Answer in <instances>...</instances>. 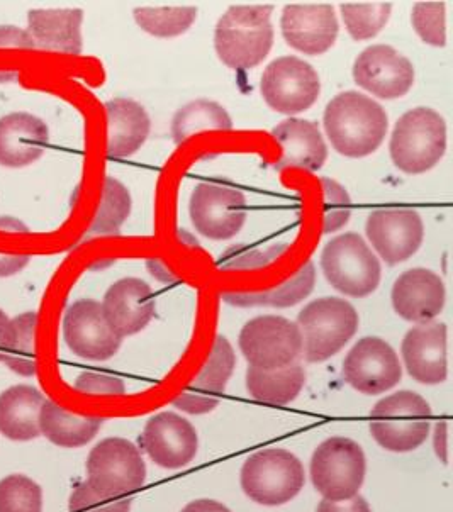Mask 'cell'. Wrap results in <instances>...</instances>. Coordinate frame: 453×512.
<instances>
[{
	"label": "cell",
	"instance_id": "6da1fadb",
	"mask_svg": "<svg viewBox=\"0 0 453 512\" xmlns=\"http://www.w3.org/2000/svg\"><path fill=\"white\" fill-rule=\"evenodd\" d=\"M323 126L333 150L347 158H365L386 140L389 117L369 95L347 90L328 102Z\"/></svg>",
	"mask_w": 453,
	"mask_h": 512
},
{
	"label": "cell",
	"instance_id": "7a4b0ae2",
	"mask_svg": "<svg viewBox=\"0 0 453 512\" xmlns=\"http://www.w3.org/2000/svg\"><path fill=\"white\" fill-rule=\"evenodd\" d=\"M274 6H231L214 29V50L231 70H252L270 55L274 46Z\"/></svg>",
	"mask_w": 453,
	"mask_h": 512
},
{
	"label": "cell",
	"instance_id": "3957f363",
	"mask_svg": "<svg viewBox=\"0 0 453 512\" xmlns=\"http://www.w3.org/2000/svg\"><path fill=\"white\" fill-rule=\"evenodd\" d=\"M447 151V123L440 112L416 107L404 112L392 129L389 153L394 167L421 175L437 167Z\"/></svg>",
	"mask_w": 453,
	"mask_h": 512
},
{
	"label": "cell",
	"instance_id": "277c9868",
	"mask_svg": "<svg viewBox=\"0 0 453 512\" xmlns=\"http://www.w3.org/2000/svg\"><path fill=\"white\" fill-rule=\"evenodd\" d=\"M296 324L304 358L309 363H323L357 334L360 318L357 309L342 297H321L299 312Z\"/></svg>",
	"mask_w": 453,
	"mask_h": 512
},
{
	"label": "cell",
	"instance_id": "5b68a950",
	"mask_svg": "<svg viewBox=\"0 0 453 512\" xmlns=\"http://www.w3.org/2000/svg\"><path fill=\"white\" fill-rule=\"evenodd\" d=\"M431 406L411 390H399L382 399L370 412V433L384 450L408 453L430 435Z\"/></svg>",
	"mask_w": 453,
	"mask_h": 512
},
{
	"label": "cell",
	"instance_id": "8992f818",
	"mask_svg": "<svg viewBox=\"0 0 453 512\" xmlns=\"http://www.w3.org/2000/svg\"><path fill=\"white\" fill-rule=\"evenodd\" d=\"M321 268L333 289L353 299L369 297L381 285V260L357 233L333 238L321 253Z\"/></svg>",
	"mask_w": 453,
	"mask_h": 512
},
{
	"label": "cell",
	"instance_id": "52a82bcc",
	"mask_svg": "<svg viewBox=\"0 0 453 512\" xmlns=\"http://www.w3.org/2000/svg\"><path fill=\"white\" fill-rule=\"evenodd\" d=\"M241 489L260 506H284L301 492L306 474L301 460L282 448L253 453L241 467Z\"/></svg>",
	"mask_w": 453,
	"mask_h": 512
},
{
	"label": "cell",
	"instance_id": "ba28073f",
	"mask_svg": "<svg viewBox=\"0 0 453 512\" xmlns=\"http://www.w3.org/2000/svg\"><path fill=\"white\" fill-rule=\"evenodd\" d=\"M367 472V460L357 441L333 436L314 450L311 480L325 501L342 502L358 496Z\"/></svg>",
	"mask_w": 453,
	"mask_h": 512
},
{
	"label": "cell",
	"instance_id": "9c48e42d",
	"mask_svg": "<svg viewBox=\"0 0 453 512\" xmlns=\"http://www.w3.org/2000/svg\"><path fill=\"white\" fill-rule=\"evenodd\" d=\"M146 482V463L138 446L124 438H107L87 458V484L97 494L126 497Z\"/></svg>",
	"mask_w": 453,
	"mask_h": 512
},
{
	"label": "cell",
	"instance_id": "30bf717a",
	"mask_svg": "<svg viewBox=\"0 0 453 512\" xmlns=\"http://www.w3.org/2000/svg\"><path fill=\"white\" fill-rule=\"evenodd\" d=\"M260 92L272 111L296 116L316 104L321 94V80L308 62L297 56H280L265 68Z\"/></svg>",
	"mask_w": 453,
	"mask_h": 512
},
{
	"label": "cell",
	"instance_id": "8fae6325",
	"mask_svg": "<svg viewBox=\"0 0 453 512\" xmlns=\"http://www.w3.org/2000/svg\"><path fill=\"white\" fill-rule=\"evenodd\" d=\"M240 350L250 367L277 370L297 363L302 336L296 323L282 316H258L240 331Z\"/></svg>",
	"mask_w": 453,
	"mask_h": 512
},
{
	"label": "cell",
	"instance_id": "7c38bea8",
	"mask_svg": "<svg viewBox=\"0 0 453 512\" xmlns=\"http://www.w3.org/2000/svg\"><path fill=\"white\" fill-rule=\"evenodd\" d=\"M189 214L202 236L213 241L231 240L247 221V199L240 190L202 182L192 192Z\"/></svg>",
	"mask_w": 453,
	"mask_h": 512
},
{
	"label": "cell",
	"instance_id": "4fadbf2b",
	"mask_svg": "<svg viewBox=\"0 0 453 512\" xmlns=\"http://www.w3.org/2000/svg\"><path fill=\"white\" fill-rule=\"evenodd\" d=\"M343 379L360 394L379 396L401 382L403 367L398 353L387 341L367 336L348 351L343 362Z\"/></svg>",
	"mask_w": 453,
	"mask_h": 512
},
{
	"label": "cell",
	"instance_id": "5bb4252c",
	"mask_svg": "<svg viewBox=\"0 0 453 512\" xmlns=\"http://www.w3.org/2000/svg\"><path fill=\"white\" fill-rule=\"evenodd\" d=\"M365 234L381 260L394 267L408 262L420 250L425 240V224L414 209L384 207L367 218Z\"/></svg>",
	"mask_w": 453,
	"mask_h": 512
},
{
	"label": "cell",
	"instance_id": "9a60e30c",
	"mask_svg": "<svg viewBox=\"0 0 453 512\" xmlns=\"http://www.w3.org/2000/svg\"><path fill=\"white\" fill-rule=\"evenodd\" d=\"M352 73L360 89L386 101L408 94L416 78L411 60L389 45L365 48L353 63Z\"/></svg>",
	"mask_w": 453,
	"mask_h": 512
},
{
	"label": "cell",
	"instance_id": "2e32d148",
	"mask_svg": "<svg viewBox=\"0 0 453 512\" xmlns=\"http://www.w3.org/2000/svg\"><path fill=\"white\" fill-rule=\"evenodd\" d=\"M63 336L77 357L94 362L109 360L123 345V338L107 323L101 302L92 299H82L68 307Z\"/></svg>",
	"mask_w": 453,
	"mask_h": 512
},
{
	"label": "cell",
	"instance_id": "e0dca14e",
	"mask_svg": "<svg viewBox=\"0 0 453 512\" xmlns=\"http://www.w3.org/2000/svg\"><path fill=\"white\" fill-rule=\"evenodd\" d=\"M287 45L304 55H325L335 46L340 23L331 4H287L280 16Z\"/></svg>",
	"mask_w": 453,
	"mask_h": 512
},
{
	"label": "cell",
	"instance_id": "ac0fdd59",
	"mask_svg": "<svg viewBox=\"0 0 453 512\" xmlns=\"http://www.w3.org/2000/svg\"><path fill=\"white\" fill-rule=\"evenodd\" d=\"M146 455L158 467L179 470L194 462L199 436L187 419L175 412H158L146 423L141 438Z\"/></svg>",
	"mask_w": 453,
	"mask_h": 512
},
{
	"label": "cell",
	"instance_id": "d6986e66",
	"mask_svg": "<svg viewBox=\"0 0 453 512\" xmlns=\"http://www.w3.org/2000/svg\"><path fill=\"white\" fill-rule=\"evenodd\" d=\"M235 367V350L228 338L219 334L201 372L197 373L196 379L187 385V389L180 396L175 397L174 406L192 416L214 411L224 396V390L235 372Z\"/></svg>",
	"mask_w": 453,
	"mask_h": 512
},
{
	"label": "cell",
	"instance_id": "ffe728a7",
	"mask_svg": "<svg viewBox=\"0 0 453 512\" xmlns=\"http://www.w3.org/2000/svg\"><path fill=\"white\" fill-rule=\"evenodd\" d=\"M391 301L399 318L409 323H428L442 314L447 289L442 277L428 268H411L392 285Z\"/></svg>",
	"mask_w": 453,
	"mask_h": 512
},
{
	"label": "cell",
	"instance_id": "44dd1931",
	"mask_svg": "<svg viewBox=\"0 0 453 512\" xmlns=\"http://www.w3.org/2000/svg\"><path fill=\"white\" fill-rule=\"evenodd\" d=\"M401 353L406 370L416 382L442 384L448 375L447 324H416L404 336Z\"/></svg>",
	"mask_w": 453,
	"mask_h": 512
},
{
	"label": "cell",
	"instance_id": "7402d4cb",
	"mask_svg": "<svg viewBox=\"0 0 453 512\" xmlns=\"http://www.w3.org/2000/svg\"><path fill=\"white\" fill-rule=\"evenodd\" d=\"M102 311L107 323L124 340L141 333L155 316L153 290L145 280L135 277L118 280L104 295Z\"/></svg>",
	"mask_w": 453,
	"mask_h": 512
},
{
	"label": "cell",
	"instance_id": "603a6c76",
	"mask_svg": "<svg viewBox=\"0 0 453 512\" xmlns=\"http://www.w3.org/2000/svg\"><path fill=\"white\" fill-rule=\"evenodd\" d=\"M274 140L282 146L275 168H302L308 172H319L328 160V145L319 126L306 119L289 117L272 129Z\"/></svg>",
	"mask_w": 453,
	"mask_h": 512
},
{
	"label": "cell",
	"instance_id": "cb8c5ba5",
	"mask_svg": "<svg viewBox=\"0 0 453 512\" xmlns=\"http://www.w3.org/2000/svg\"><path fill=\"white\" fill-rule=\"evenodd\" d=\"M50 141L48 126L28 112H12L0 119V165L28 167L40 160Z\"/></svg>",
	"mask_w": 453,
	"mask_h": 512
},
{
	"label": "cell",
	"instance_id": "d4e9b609",
	"mask_svg": "<svg viewBox=\"0 0 453 512\" xmlns=\"http://www.w3.org/2000/svg\"><path fill=\"white\" fill-rule=\"evenodd\" d=\"M82 23L80 9H34L28 14V33L34 48L77 56L84 48Z\"/></svg>",
	"mask_w": 453,
	"mask_h": 512
},
{
	"label": "cell",
	"instance_id": "484cf974",
	"mask_svg": "<svg viewBox=\"0 0 453 512\" xmlns=\"http://www.w3.org/2000/svg\"><path fill=\"white\" fill-rule=\"evenodd\" d=\"M107 156L112 160L135 155L145 145L151 131V119L145 107L133 99L106 102Z\"/></svg>",
	"mask_w": 453,
	"mask_h": 512
},
{
	"label": "cell",
	"instance_id": "4316f807",
	"mask_svg": "<svg viewBox=\"0 0 453 512\" xmlns=\"http://www.w3.org/2000/svg\"><path fill=\"white\" fill-rule=\"evenodd\" d=\"M45 397L31 385H16L0 394V433L12 441L38 438Z\"/></svg>",
	"mask_w": 453,
	"mask_h": 512
},
{
	"label": "cell",
	"instance_id": "83f0119b",
	"mask_svg": "<svg viewBox=\"0 0 453 512\" xmlns=\"http://www.w3.org/2000/svg\"><path fill=\"white\" fill-rule=\"evenodd\" d=\"M104 419L79 416L65 411L56 402L45 401L40 416L41 435L62 448H80L96 438Z\"/></svg>",
	"mask_w": 453,
	"mask_h": 512
},
{
	"label": "cell",
	"instance_id": "f1b7e54d",
	"mask_svg": "<svg viewBox=\"0 0 453 512\" xmlns=\"http://www.w3.org/2000/svg\"><path fill=\"white\" fill-rule=\"evenodd\" d=\"M316 285V268L314 263H304L292 279L280 287L265 292H224L221 297L226 304L235 307L269 306L277 309L296 306L311 295Z\"/></svg>",
	"mask_w": 453,
	"mask_h": 512
},
{
	"label": "cell",
	"instance_id": "f546056e",
	"mask_svg": "<svg viewBox=\"0 0 453 512\" xmlns=\"http://www.w3.org/2000/svg\"><path fill=\"white\" fill-rule=\"evenodd\" d=\"M306 384V372L301 363H292L289 367L277 370H260L248 367L247 390L248 394L258 402L284 406L296 401Z\"/></svg>",
	"mask_w": 453,
	"mask_h": 512
},
{
	"label": "cell",
	"instance_id": "4dcf8cb0",
	"mask_svg": "<svg viewBox=\"0 0 453 512\" xmlns=\"http://www.w3.org/2000/svg\"><path fill=\"white\" fill-rule=\"evenodd\" d=\"M233 119L218 102L197 99L180 107L172 119V138L175 145H182L197 134L213 131H231Z\"/></svg>",
	"mask_w": 453,
	"mask_h": 512
},
{
	"label": "cell",
	"instance_id": "1f68e13d",
	"mask_svg": "<svg viewBox=\"0 0 453 512\" xmlns=\"http://www.w3.org/2000/svg\"><path fill=\"white\" fill-rule=\"evenodd\" d=\"M197 7H136V24L155 38H177L196 23Z\"/></svg>",
	"mask_w": 453,
	"mask_h": 512
},
{
	"label": "cell",
	"instance_id": "d6a6232c",
	"mask_svg": "<svg viewBox=\"0 0 453 512\" xmlns=\"http://www.w3.org/2000/svg\"><path fill=\"white\" fill-rule=\"evenodd\" d=\"M343 23L355 41H367L386 28L392 14L391 2H345L340 6Z\"/></svg>",
	"mask_w": 453,
	"mask_h": 512
},
{
	"label": "cell",
	"instance_id": "836d02e7",
	"mask_svg": "<svg viewBox=\"0 0 453 512\" xmlns=\"http://www.w3.org/2000/svg\"><path fill=\"white\" fill-rule=\"evenodd\" d=\"M131 194L119 180L106 177L102 189L101 206L92 223V234H118L131 214Z\"/></svg>",
	"mask_w": 453,
	"mask_h": 512
},
{
	"label": "cell",
	"instance_id": "e575fe53",
	"mask_svg": "<svg viewBox=\"0 0 453 512\" xmlns=\"http://www.w3.org/2000/svg\"><path fill=\"white\" fill-rule=\"evenodd\" d=\"M14 340L11 348L7 351L4 363L11 368L12 372L19 373L23 377H33L36 372V362H34V333H36V324H38V314L36 312H24L17 316L14 321Z\"/></svg>",
	"mask_w": 453,
	"mask_h": 512
},
{
	"label": "cell",
	"instance_id": "d590c367",
	"mask_svg": "<svg viewBox=\"0 0 453 512\" xmlns=\"http://www.w3.org/2000/svg\"><path fill=\"white\" fill-rule=\"evenodd\" d=\"M0 512H43V490L26 475L0 480Z\"/></svg>",
	"mask_w": 453,
	"mask_h": 512
},
{
	"label": "cell",
	"instance_id": "8d00e7d4",
	"mask_svg": "<svg viewBox=\"0 0 453 512\" xmlns=\"http://www.w3.org/2000/svg\"><path fill=\"white\" fill-rule=\"evenodd\" d=\"M414 31L426 45L447 46V6L445 2H418L411 11Z\"/></svg>",
	"mask_w": 453,
	"mask_h": 512
},
{
	"label": "cell",
	"instance_id": "74e56055",
	"mask_svg": "<svg viewBox=\"0 0 453 512\" xmlns=\"http://www.w3.org/2000/svg\"><path fill=\"white\" fill-rule=\"evenodd\" d=\"M319 182H321L323 194H325L323 233H336L345 228L352 218V199H350L347 189L342 184H338L336 180L323 177V179H319Z\"/></svg>",
	"mask_w": 453,
	"mask_h": 512
},
{
	"label": "cell",
	"instance_id": "f35d334b",
	"mask_svg": "<svg viewBox=\"0 0 453 512\" xmlns=\"http://www.w3.org/2000/svg\"><path fill=\"white\" fill-rule=\"evenodd\" d=\"M133 501L126 497L97 494L87 482L73 490L68 509L70 512H131Z\"/></svg>",
	"mask_w": 453,
	"mask_h": 512
},
{
	"label": "cell",
	"instance_id": "ab89813d",
	"mask_svg": "<svg viewBox=\"0 0 453 512\" xmlns=\"http://www.w3.org/2000/svg\"><path fill=\"white\" fill-rule=\"evenodd\" d=\"M280 248H272L270 251H258L255 248H247V246H238L233 250L226 251L223 265L224 270H257V268L265 267L274 260L275 255H279Z\"/></svg>",
	"mask_w": 453,
	"mask_h": 512
},
{
	"label": "cell",
	"instance_id": "60d3db41",
	"mask_svg": "<svg viewBox=\"0 0 453 512\" xmlns=\"http://www.w3.org/2000/svg\"><path fill=\"white\" fill-rule=\"evenodd\" d=\"M75 389L89 396H124L126 384L106 373L84 372L75 380Z\"/></svg>",
	"mask_w": 453,
	"mask_h": 512
},
{
	"label": "cell",
	"instance_id": "b9f144b4",
	"mask_svg": "<svg viewBox=\"0 0 453 512\" xmlns=\"http://www.w3.org/2000/svg\"><path fill=\"white\" fill-rule=\"evenodd\" d=\"M28 48L33 50L34 43L28 31L14 26H0V48Z\"/></svg>",
	"mask_w": 453,
	"mask_h": 512
},
{
	"label": "cell",
	"instance_id": "7bdbcfd3",
	"mask_svg": "<svg viewBox=\"0 0 453 512\" xmlns=\"http://www.w3.org/2000/svg\"><path fill=\"white\" fill-rule=\"evenodd\" d=\"M316 512H372V509H370L369 502L365 501L364 497L355 496L342 502H331L323 499L319 502Z\"/></svg>",
	"mask_w": 453,
	"mask_h": 512
},
{
	"label": "cell",
	"instance_id": "ee69618b",
	"mask_svg": "<svg viewBox=\"0 0 453 512\" xmlns=\"http://www.w3.org/2000/svg\"><path fill=\"white\" fill-rule=\"evenodd\" d=\"M14 333H16V329H14L12 319L7 318L6 312L0 309V362H4L7 351L11 348Z\"/></svg>",
	"mask_w": 453,
	"mask_h": 512
},
{
	"label": "cell",
	"instance_id": "f6af8a7d",
	"mask_svg": "<svg viewBox=\"0 0 453 512\" xmlns=\"http://www.w3.org/2000/svg\"><path fill=\"white\" fill-rule=\"evenodd\" d=\"M29 260H31L29 255H0V277H9L21 272L28 265Z\"/></svg>",
	"mask_w": 453,
	"mask_h": 512
},
{
	"label": "cell",
	"instance_id": "bcb514c9",
	"mask_svg": "<svg viewBox=\"0 0 453 512\" xmlns=\"http://www.w3.org/2000/svg\"><path fill=\"white\" fill-rule=\"evenodd\" d=\"M146 267H148V272H150L155 279L163 282V284H174V282H177L175 273L172 272L170 267H167L162 260H158V258H150L148 263H146Z\"/></svg>",
	"mask_w": 453,
	"mask_h": 512
},
{
	"label": "cell",
	"instance_id": "7dc6e473",
	"mask_svg": "<svg viewBox=\"0 0 453 512\" xmlns=\"http://www.w3.org/2000/svg\"><path fill=\"white\" fill-rule=\"evenodd\" d=\"M448 424L442 421L435 426V451L443 463H448Z\"/></svg>",
	"mask_w": 453,
	"mask_h": 512
},
{
	"label": "cell",
	"instance_id": "c3c4849f",
	"mask_svg": "<svg viewBox=\"0 0 453 512\" xmlns=\"http://www.w3.org/2000/svg\"><path fill=\"white\" fill-rule=\"evenodd\" d=\"M180 512H231L228 507L221 502L213 501V499H199V501L191 502Z\"/></svg>",
	"mask_w": 453,
	"mask_h": 512
}]
</instances>
